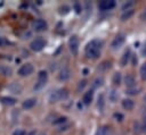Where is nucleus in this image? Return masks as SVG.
I'll return each instance as SVG.
<instances>
[{
	"label": "nucleus",
	"mask_w": 146,
	"mask_h": 135,
	"mask_svg": "<svg viewBox=\"0 0 146 135\" xmlns=\"http://www.w3.org/2000/svg\"><path fill=\"white\" fill-rule=\"evenodd\" d=\"M102 48H103V42L100 40L95 39V40H91L87 44V47L84 49V53H86L87 58H89V59H97L100 56Z\"/></svg>",
	"instance_id": "1"
},
{
	"label": "nucleus",
	"mask_w": 146,
	"mask_h": 135,
	"mask_svg": "<svg viewBox=\"0 0 146 135\" xmlns=\"http://www.w3.org/2000/svg\"><path fill=\"white\" fill-rule=\"evenodd\" d=\"M67 96H68V91L66 88H58V90L54 91L50 94L49 101H50V103H56L58 101H62V100L67 99Z\"/></svg>",
	"instance_id": "2"
},
{
	"label": "nucleus",
	"mask_w": 146,
	"mask_h": 135,
	"mask_svg": "<svg viewBox=\"0 0 146 135\" xmlns=\"http://www.w3.org/2000/svg\"><path fill=\"white\" fill-rule=\"evenodd\" d=\"M46 47V40L41 36L39 37H35L31 43H30V49L32 51H35V52H39L41 51L43 48Z\"/></svg>",
	"instance_id": "3"
},
{
	"label": "nucleus",
	"mask_w": 146,
	"mask_h": 135,
	"mask_svg": "<svg viewBox=\"0 0 146 135\" xmlns=\"http://www.w3.org/2000/svg\"><path fill=\"white\" fill-rule=\"evenodd\" d=\"M47 81H48V73H47L46 70H40L39 74H38V82H36V84L34 85V90H40V88H42V87L46 85Z\"/></svg>",
	"instance_id": "4"
},
{
	"label": "nucleus",
	"mask_w": 146,
	"mask_h": 135,
	"mask_svg": "<svg viewBox=\"0 0 146 135\" xmlns=\"http://www.w3.org/2000/svg\"><path fill=\"white\" fill-rule=\"evenodd\" d=\"M34 71V67L32 64L27 62V64H24L19 67V69L17 70V74L22 77H25V76H30L32 73Z\"/></svg>",
	"instance_id": "5"
},
{
	"label": "nucleus",
	"mask_w": 146,
	"mask_h": 135,
	"mask_svg": "<svg viewBox=\"0 0 146 135\" xmlns=\"http://www.w3.org/2000/svg\"><path fill=\"white\" fill-rule=\"evenodd\" d=\"M68 48L73 56H76L79 52V37L76 35H72L68 40Z\"/></svg>",
	"instance_id": "6"
},
{
	"label": "nucleus",
	"mask_w": 146,
	"mask_h": 135,
	"mask_svg": "<svg viewBox=\"0 0 146 135\" xmlns=\"http://www.w3.org/2000/svg\"><path fill=\"white\" fill-rule=\"evenodd\" d=\"M32 28L35 31V32H43L48 28V24L44 19H35L33 23H32Z\"/></svg>",
	"instance_id": "7"
},
{
	"label": "nucleus",
	"mask_w": 146,
	"mask_h": 135,
	"mask_svg": "<svg viewBox=\"0 0 146 135\" xmlns=\"http://www.w3.org/2000/svg\"><path fill=\"white\" fill-rule=\"evenodd\" d=\"M124 41H125V35H124L123 33L117 34V35L113 39V41H112V43H111L112 49H119V48H121V47L123 45Z\"/></svg>",
	"instance_id": "8"
},
{
	"label": "nucleus",
	"mask_w": 146,
	"mask_h": 135,
	"mask_svg": "<svg viewBox=\"0 0 146 135\" xmlns=\"http://www.w3.org/2000/svg\"><path fill=\"white\" fill-rule=\"evenodd\" d=\"M115 1L114 0H103L98 3V8L100 11H106V10H112L115 7Z\"/></svg>",
	"instance_id": "9"
},
{
	"label": "nucleus",
	"mask_w": 146,
	"mask_h": 135,
	"mask_svg": "<svg viewBox=\"0 0 146 135\" xmlns=\"http://www.w3.org/2000/svg\"><path fill=\"white\" fill-rule=\"evenodd\" d=\"M71 77V70H70V68H67V67H63L60 70H59V74H58V81H60V82H66L68 78Z\"/></svg>",
	"instance_id": "10"
},
{
	"label": "nucleus",
	"mask_w": 146,
	"mask_h": 135,
	"mask_svg": "<svg viewBox=\"0 0 146 135\" xmlns=\"http://www.w3.org/2000/svg\"><path fill=\"white\" fill-rule=\"evenodd\" d=\"M92 100H94V90H89V91H87V92L83 94V96H82V102H83V104L89 106V104L92 102Z\"/></svg>",
	"instance_id": "11"
},
{
	"label": "nucleus",
	"mask_w": 146,
	"mask_h": 135,
	"mask_svg": "<svg viewBox=\"0 0 146 135\" xmlns=\"http://www.w3.org/2000/svg\"><path fill=\"white\" fill-rule=\"evenodd\" d=\"M35 104H36V99L35 98H29V99L23 101L22 107H23V109L29 110V109H32L33 107H35Z\"/></svg>",
	"instance_id": "12"
},
{
	"label": "nucleus",
	"mask_w": 146,
	"mask_h": 135,
	"mask_svg": "<svg viewBox=\"0 0 146 135\" xmlns=\"http://www.w3.org/2000/svg\"><path fill=\"white\" fill-rule=\"evenodd\" d=\"M8 90H9L10 92L15 93V94H19V93L22 92L23 87H22V85H21L19 83H16V82H14V83H11V84L8 86Z\"/></svg>",
	"instance_id": "13"
},
{
	"label": "nucleus",
	"mask_w": 146,
	"mask_h": 135,
	"mask_svg": "<svg viewBox=\"0 0 146 135\" xmlns=\"http://www.w3.org/2000/svg\"><path fill=\"white\" fill-rule=\"evenodd\" d=\"M131 57V51H130V49H127L125 51H124V53H123V56H122V58H121V61H120V64H121V66L122 67H124L127 64H128V61H129V58Z\"/></svg>",
	"instance_id": "14"
},
{
	"label": "nucleus",
	"mask_w": 146,
	"mask_h": 135,
	"mask_svg": "<svg viewBox=\"0 0 146 135\" xmlns=\"http://www.w3.org/2000/svg\"><path fill=\"white\" fill-rule=\"evenodd\" d=\"M124 84H125V86H127L128 88H130V87H135V86H136V81H135L133 76H131V75H127V76L124 77Z\"/></svg>",
	"instance_id": "15"
},
{
	"label": "nucleus",
	"mask_w": 146,
	"mask_h": 135,
	"mask_svg": "<svg viewBox=\"0 0 146 135\" xmlns=\"http://www.w3.org/2000/svg\"><path fill=\"white\" fill-rule=\"evenodd\" d=\"M0 101H1V103L6 104V106H14L17 100L15 98H13V96H2L0 99Z\"/></svg>",
	"instance_id": "16"
},
{
	"label": "nucleus",
	"mask_w": 146,
	"mask_h": 135,
	"mask_svg": "<svg viewBox=\"0 0 146 135\" xmlns=\"http://www.w3.org/2000/svg\"><path fill=\"white\" fill-rule=\"evenodd\" d=\"M133 106H135V103H133V101L131 99H123L122 100V107H123V109L130 111V110H132Z\"/></svg>",
	"instance_id": "17"
},
{
	"label": "nucleus",
	"mask_w": 146,
	"mask_h": 135,
	"mask_svg": "<svg viewBox=\"0 0 146 135\" xmlns=\"http://www.w3.org/2000/svg\"><path fill=\"white\" fill-rule=\"evenodd\" d=\"M133 14H135V10H133V9H128V10L123 11L122 15H121V20H122V22H125V20L130 19V18L133 16Z\"/></svg>",
	"instance_id": "18"
},
{
	"label": "nucleus",
	"mask_w": 146,
	"mask_h": 135,
	"mask_svg": "<svg viewBox=\"0 0 146 135\" xmlns=\"http://www.w3.org/2000/svg\"><path fill=\"white\" fill-rule=\"evenodd\" d=\"M96 135H111V127L110 126H100L97 129Z\"/></svg>",
	"instance_id": "19"
},
{
	"label": "nucleus",
	"mask_w": 146,
	"mask_h": 135,
	"mask_svg": "<svg viewBox=\"0 0 146 135\" xmlns=\"http://www.w3.org/2000/svg\"><path fill=\"white\" fill-rule=\"evenodd\" d=\"M13 73L11 68L9 66H6V65H1L0 66V74H2L3 76H10Z\"/></svg>",
	"instance_id": "20"
},
{
	"label": "nucleus",
	"mask_w": 146,
	"mask_h": 135,
	"mask_svg": "<svg viewBox=\"0 0 146 135\" xmlns=\"http://www.w3.org/2000/svg\"><path fill=\"white\" fill-rule=\"evenodd\" d=\"M108 99H110L111 102H116L117 99H119V93H117V91H116V90H112V91L110 92V94H108Z\"/></svg>",
	"instance_id": "21"
},
{
	"label": "nucleus",
	"mask_w": 146,
	"mask_h": 135,
	"mask_svg": "<svg viewBox=\"0 0 146 135\" xmlns=\"http://www.w3.org/2000/svg\"><path fill=\"white\" fill-rule=\"evenodd\" d=\"M121 79H122V76H121V73H115L114 76H113V84L114 85H120L121 84Z\"/></svg>",
	"instance_id": "22"
},
{
	"label": "nucleus",
	"mask_w": 146,
	"mask_h": 135,
	"mask_svg": "<svg viewBox=\"0 0 146 135\" xmlns=\"http://www.w3.org/2000/svg\"><path fill=\"white\" fill-rule=\"evenodd\" d=\"M140 92V88L139 87H130V88H127V91H125V93L127 94H130V95H136V94H138Z\"/></svg>",
	"instance_id": "23"
},
{
	"label": "nucleus",
	"mask_w": 146,
	"mask_h": 135,
	"mask_svg": "<svg viewBox=\"0 0 146 135\" xmlns=\"http://www.w3.org/2000/svg\"><path fill=\"white\" fill-rule=\"evenodd\" d=\"M103 83H104V78H103V77H98V78H96V79L94 81V83H92V87H94V88H96V87H100V86L103 85Z\"/></svg>",
	"instance_id": "24"
},
{
	"label": "nucleus",
	"mask_w": 146,
	"mask_h": 135,
	"mask_svg": "<svg viewBox=\"0 0 146 135\" xmlns=\"http://www.w3.org/2000/svg\"><path fill=\"white\" fill-rule=\"evenodd\" d=\"M139 74H140V77L143 81H146V62H144L140 67V70H139Z\"/></svg>",
	"instance_id": "25"
},
{
	"label": "nucleus",
	"mask_w": 146,
	"mask_h": 135,
	"mask_svg": "<svg viewBox=\"0 0 146 135\" xmlns=\"http://www.w3.org/2000/svg\"><path fill=\"white\" fill-rule=\"evenodd\" d=\"M66 121H67V117L62 116V117H58L57 119H55V120L52 121V124H54V125H60V124H64V123H66Z\"/></svg>",
	"instance_id": "26"
},
{
	"label": "nucleus",
	"mask_w": 146,
	"mask_h": 135,
	"mask_svg": "<svg viewBox=\"0 0 146 135\" xmlns=\"http://www.w3.org/2000/svg\"><path fill=\"white\" fill-rule=\"evenodd\" d=\"M68 11H70V7L68 6L64 5V6L59 7V14L60 15H66V14H68Z\"/></svg>",
	"instance_id": "27"
},
{
	"label": "nucleus",
	"mask_w": 146,
	"mask_h": 135,
	"mask_svg": "<svg viewBox=\"0 0 146 135\" xmlns=\"http://www.w3.org/2000/svg\"><path fill=\"white\" fill-rule=\"evenodd\" d=\"M97 106H98V108H99L100 110L104 108V95H103V94H100V95L98 96V103H97Z\"/></svg>",
	"instance_id": "28"
},
{
	"label": "nucleus",
	"mask_w": 146,
	"mask_h": 135,
	"mask_svg": "<svg viewBox=\"0 0 146 135\" xmlns=\"http://www.w3.org/2000/svg\"><path fill=\"white\" fill-rule=\"evenodd\" d=\"M113 117H114V119H115L116 121H122L123 118H124V116H123L121 112H115V113L113 115Z\"/></svg>",
	"instance_id": "29"
},
{
	"label": "nucleus",
	"mask_w": 146,
	"mask_h": 135,
	"mask_svg": "<svg viewBox=\"0 0 146 135\" xmlns=\"http://www.w3.org/2000/svg\"><path fill=\"white\" fill-rule=\"evenodd\" d=\"M8 44H9V41H8L6 37L0 36V48H3V47H6V45H8Z\"/></svg>",
	"instance_id": "30"
},
{
	"label": "nucleus",
	"mask_w": 146,
	"mask_h": 135,
	"mask_svg": "<svg viewBox=\"0 0 146 135\" xmlns=\"http://www.w3.org/2000/svg\"><path fill=\"white\" fill-rule=\"evenodd\" d=\"M73 8H74V10H75V12H76V14H80V12H81V10H82L81 5H80L78 1L73 3Z\"/></svg>",
	"instance_id": "31"
},
{
	"label": "nucleus",
	"mask_w": 146,
	"mask_h": 135,
	"mask_svg": "<svg viewBox=\"0 0 146 135\" xmlns=\"http://www.w3.org/2000/svg\"><path fill=\"white\" fill-rule=\"evenodd\" d=\"M13 135H26V132L24 129H21V128H17L13 132Z\"/></svg>",
	"instance_id": "32"
},
{
	"label": "nucleus",
	"mask_w": 146,
	"mask_h": 135,
	"mask_svg": "<svg viewBox=\"0 0 146 135\" xmlns=\"http://www.w3.org/2000/svg\"><path fill=\"white\" fill-rule=\"evenodd\" d=\"M133 5V1H130V2H127V3H124L123 6H122V10L123 11H125V10H128V9H131L130 7Z\"/></svg>",
	"instance_id": "33"
},
{
	"label": "nucleus",
	"mask_w": 146,
	"mask_h": 135,
	"mask_svg": "<svg viewBox=\"0 0 146 135\" xmlns=\"http://www.w3.org/2000/svg\"><path fill=\"white\" fill-rule=\"evenodd\" d=\"M140 53H141V56H143V57H146V41H145V43H144V44H143V47H141Z\"/></svg>",
	"instance_id": "34"
},
{
	"label": "nucleus",
	"mask_w": 146,
	"mask_h": 135,
	"mask_svg": "<svg viewBox=\"0 0 146 135\" xmlns=\"http://www.w3.org/2000/svg\"><path fill=\"white\" fill-rule=\"evenodd\" d=\"M139 17H140V19H141V20H146V8L140 12Z\"/></svg>",
	"instance_id": "35"
},
{
	"label": "nucleus",
	"mask_w": 146,
	"mask_h": 135,
	"mask_svg": "<svg viewBox=\"0 0 146 135\" xmlns=\"http://www.w3.org/2000/svg\"><path fill=\"white\" fill-rule=\"evenodd\" d=\"M86 84H87V82L86 81H81L80 82V84H79V86H78V90L80 91V90H82L84 86H86Z\"/></svg>",
	"instance_id": "36"
},
{
	"label": "nucleus",
	"mask_w": 146,
	"mask_h": 135,
	"mask_svg": "<svg viewBox=\"0 0 146 135\" xmlns=\"http://www.w3.org/2000/svg\"><path fill=\"white\" fill-rule=\"evenodd\" d=\"M141 130L144 132V133H146V118H144V121H143V125H141Z\"/></svg>",
	"instance_id": "37"
},
{
	"label": "nucleus",
	"mask_w": 146,
	"mask_h": 135,
	"mask_svg": "<svg viewBox=\"0 0 146 135\" xmlns=\"http://www.w3.org/2000/svg\"><path fill=\"white\" fill-rule=\"evenodd\" d=\"M131 57H132V66H136V64H137V57L135 54H131Z\"/></svg>",
	"instance_id": "38"
},
{
	"label": "nucleus",
	"mask_w": 146,
	"mask_h": 135,
	"mask_svg": "<svg viewBox=\"0 0 146 135\" xmlns=\"http://www.w3.org/2000/svg\"><path fill=\"white\" fill-rule=\"evenodd\" d=\"M27 135H35V130H32V132H30Z\"/></svg>",
	"instance_id": "39"
},
{
	"label": "nucleus",
	"mask_w": 146,
	"mask_h": 135,
	"mask_svg": "<svg viewBox=\"0 0 146 135\" xmlns=\"http://www.w3.org/2000/svg\"><path fill=\"white\" fill-rule=\"evenodd\" d=\"M87 73H88V70H87V69H84V70H83V74H84V75H87Z\"/></svg>",
	"instance_id": "40"
},
{
	"label": "nucleus",
	"mask_w": 146,
	"mask_h": 135,
	"mask_svg": "<svg viewBox=\"0 0 146 135\" xmlns=\"http://www.w3.org/2000/svg\"><path fill=\"white\" fill-rule=\"evenodd\" d=\"M144 115H145V118H146V108H145V110H144Z\"/></svg>",
	"instance_id": "41"
},
{
	"label": "nucleus",
	"mask_w": 146,
	"mask_h": 135,
	"mask_svg": "<svg viewBox=\"0 0 146 135\" xmlns=\"http://www.w3.org/2000/svg\"><path fill=\"white\" fill-rule=\"evenodd\" d=\"M38 135H46V133H39Z\"/></svg>",
	"instance_id": "42"
},
{
	"label": "nucleus",
	"mask_w": 146,
	"mask_h": 135,
	"mask_svg": "<svg viewBox=\"0 0 146 135\" xmlns=\"http://www.w3.org/2000/svg\"><path fill=\"white\" fill-rule=\"evenodd\" d=\"M144 101H145V103H146V95L144 96Z\"/></svg>",
	"instance_id": "43"
}]
</instances>
